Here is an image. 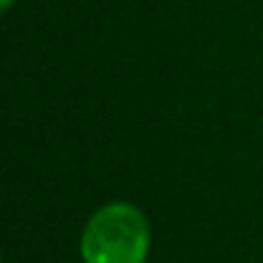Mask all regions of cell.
I'll list each match as a JSON object with an SVG mask.
<instances>
[{
    "mask_svg": "<svg viewBox=\"0 0 263 263\" xmlns=\"http://www.w3.org/2000/svg\"><path fill=\"white\" fill-rule=\"evenodd\" d=\"M150 252V223L127 201L102 204L80 238L82 263H144Z\"/></svg>",
    "mask_w": 263,
    "mask_h": 263,
    "instance_id": "cell-1",
    "label": "cell"
},
{
    "mask_svg": "<svg viewBox=\"0 0 263 263\" xmlns=\"http://www.w3.org/2000/svg\"><path fill=\"white\" fill-rule=\"evenodd\" d=\"M12 3H14V0H0V9H3V12H9V9H12Z\"/></svg>",
    "mask_w": 263,
    "mask_h": 263,
    "instance_id": "cell-2",
    "label": "cell"
}]
</instances>
